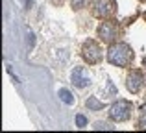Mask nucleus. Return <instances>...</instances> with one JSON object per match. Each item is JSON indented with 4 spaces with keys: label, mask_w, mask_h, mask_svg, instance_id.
<instances>
[{
    "label": "nucleus",
    "mask_w": 146,
    "mask_h": 133,
    "mask_svg": "<svg viewBox=\"0 0 146 133\" xmlns=\"http://www.w3.org/2000/svg\"><path fill=\"white\" fill-rule=\"evenodd\" d=\"M133 59V52L126 43H111L107 48V61L115 67H128Z\"/></svg>",
    "instance_id": "obj_1"
},
{
    "label": "nucleus",
    "mask_w": 146,
    "mask_h": 133,
    "mask_svg": "<svg viewBox=\"0 0 146 133\" xmlns=\"http://www.w3.org/2000/svg\"><path fill=\"white\" fill-rule=\"evenodd\" d=\"M131 116V104L128 100H117L109 107V118L113 122H126Z\"/></svg>",
    "instance_id": "obj_2"
},
{
    "label": "nucleus",
    "mask_w": 146,
    "mask_h": 133,
    "mask_svg": "<svg viewBox=\"0 0 146 133\" xmlns=\"http://www.w3.org/2000/svg\"><path fill=\"white\" fill-rule=\"evenodd\" d=\"M82 58H83V61L89 63V65H96V63H100V59H102V48H100V44L94 39H89V41L83 43Z\"/></svg>",
    "instance_id": "obj_3"
},
{
    "label": "nucleus",
    "mask_w": 146,
    "mask_h": 133,
    "mask_svg": "<svg viewBox=\"0 0 146 133\" xmlns=\"http://www.w3.org/2000/svg\"><path fill=\"white\" fill-rule=\"evenodd\" d=\"M96 33H98L100 41L111 44L118 37V26H117V22H115V21H106V22H102V24L98 26V32Z\"/></svg>",
    "instance_id": "obj_4"
},
{
    "label": "nucleus",
    "mask_w": 146,
    "mask_h": 133,
    "mask_svg": "<svg viewBox=\"0 0 146 133\" xmlns=\"http://www.w3.org/2000/svg\"><path fill=\"white\" fill-rule=\"evenodd\" d=\"M117 9V4L115 0H93V13L94 17H100V19H106V17H111Z\"/></svg>",
    "instance_id": "obj_5"
},
{
    "label": "nucleus",
    "mask_w": 146,
    "mask_h": 133,
    "mask_svg": "<svg viewBox=\"0 0 146 133\" xmlns=\"http://www.w3.org/2000/svg\"><path fill=\"white\" fill-rule=\"evenodd\" d=\"M70 81L74 83L78 89H85V87H89L91 85V76H89V72H87V68L76 67L74 70H72V74H70Z\"/></svg>",
    "instance_id": "obj_6"
},
{
    "label": "nucleus",
    "mask_w": 146,
    "mask_h": 133,
    "mask_svg": "<svg viewBox=\"0 0 146 133\" xmlns=\"http://www.w3.org/2000/svg\"><path fill=\"white\" fill-rule=\"evenodd\" d=\"M144 85V76L143 72L139 70H131L128 74V78H126V89L129 91V93H139L141 89H143Z\"/></svg>",
    "instance_id": "obj_7"
},
{
    "label": "nucleus",
    "mask_w": 146,
    "mask_h": 133,
    "mask_svg": "<svg viewBox=\"0 0 146 133\" xmlns=\"http://www.w3.org/2000/svg\"><path fill=\"white\" fill-rule=\"evenodd\" d=\"M59 98H61V102H65V104H68V105L74 104V96H72V93H70V91H67V89H61L59 91Z\"/></svg>",
    "instance_id": "obj_8"
},
{
    "label": "nucleus",
    "mask_w": 146,
    "mask_h": 133,
    "mask_svg": "<svg viewBox=\"0 0 146 133\" xmlns=\"http://www.w3.org/2000/svg\"><path fill=\"white\" fill-rule=\"evenodd\" d=\"M87 107H89V109H94V111H98V109L104 107V104H102V102H98L94 96H91L89 100H87Z\"/></svg>",
    "instance_id": "obj_9"
},
{
    "label": "nucleus",
    "mask_w": 146,
    "mask_h": 133,
    "mask_svg": "<svg viewBox=\"0 0 146 133\" xmlns=\"http://www.w3.org/2000/svg\"><path fill=\"white\" fill-rule=\"evenodd\" d=\"M87 2H89V0H70V6H72L74 11H80L87 6Z\"/></svg>",
    "instance_id": "obj_10"
},
{
    "label": "nucleus",
    "mask_w": 146,
    "mask_h": 133,
    "mask_svg": "<svg viewBox=\"0 0 146 133\" xmlns=\"http://www.w3.org/2000/svg\"><path fill=\"white\" fill-rule=\"evenodd\" d=\"M76 126H78L80 130H82V128H85L87 126V118L83 115H78V116H76Z\"/></svg>",
    "instance_id": "obj_11"
},
{
    "label": "nucleus",
    "mask_w": 146,
    "mask_h": 133,
    "mask_svg": "<svg viewBox=\"0 0 146 133\" xmlns=\"http://www.w3.org/2000/svg\"><path fill=\"white\" fill-rule=\"evenodd\" d=\"M106 93H107V94H117V87L113 85V81H111V79H109V81H107V87H106Z\"/></svg>",
    "instance_id": "obj_12"
},
{
    "label": "nucleus",
    "mask_w": 146,
    "mask_h": 133,
    "mask_svg": "<svg viewBox=\"0 0 146 133\" xmlns=\"http://www.w3.org/2000/svg\"><path fill=\"white\" fill-rule=\"evenodd\" d=\"M94 130H113V128L107 126L106 122H96V124H94Z\"/></svg>",
    "instance_id": "obj_13"
},
{
    "label": "nucleus",
    "mask_w": 146,
    "mask_h": 133,
    "mask_svg": "<svg viewBox=\"0 0 146 133\" xmlns=\"http://www.w3.org/2000/svg\"><path fill=\"white\" fill-rule=\"evenodd\" d=\"M139 128L141 130H146V111L141 115V120H139Z\"/></svg>",
    "instance_id": "obj_14"
},
{
    "label": "nucleus",
    "mask_w": 146,
    "mask_h": 133,
    "mask_svg": "<svg viewBox=\"0 0 146 133\" xmlns=\"http://www.w3.org/2000/svg\"><path fill=\"white\" fill-rule=\"evenodd\" d=\"M22 4H24V7H30L32 6V0H22Z\"/></svg>",
    "instance_id": "obj_15"
}]
</instances>
